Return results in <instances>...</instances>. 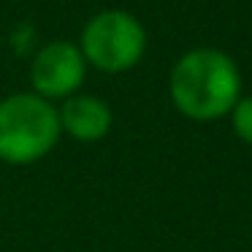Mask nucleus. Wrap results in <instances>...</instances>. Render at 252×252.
Returning a JSON list of instances; mask_svg holds the SVG:
<instances>
[{
    "instance_id": "obj_1",
    "label": "nucleus",
    "mask_w": 252,
    "mask_h": 252,
    "mask_svg": "<svg viewBox=\"0 0 252 252\" xmlns=\"http://www.w3.org/2000/svg\"><path fill=\"white\" fill-rule=\"evenodd\" d=\"M241 95L236 63L217 49H192L171 71V100L185 117L209 122L233 111Z\"/></svg>"
},
{
    "instance_id": "obj_2",
    "label": "nucleus",
    "mask_w": 252,
    "mask_h": 252,
    "mask_svg": "<svg viewBox=\"0 0 252 252\" xmlns=\"http://www.w3.org/2000/svg\"><path fill=\"white\" fill-rule=\"evenodd\" d=\"M60 114L46 98L19 93L0 100V160L30 165L52 152L60 138Z\"/></svg>"
},
{
    "instance_id": "obj_3",
    "label": "nucleus",
    "mask_w": 252,
    "mask_h": 252,
    "mask_svg": "<svg viewBox=\"0 0 252 252\" xmlns=\"http://www.w3.org/2000/svg\"><path fill=\"white\" fill-rule=\"evenodd\" d=\"M82 55L87 63L109 73L133 68L144 57L147 33L127 11H100L82 30Z\"/></svg>"
},
{
    "instance_id": "obj_4",
    "label": "nucleus",
    "mask_w": 252,
    "mask_h": 252,
    "mask_svg": "<svg viewBox=\"0 0 252 252\" xmlns=\"http://www.w3.org/2000/svg\"><path fill=\"white\" fill-rule=\"evenodd\" d=\"M84 60L82 49L68 41H52L38 52L33 63V87L41 98H68L84 82Z\"/></svg>"
},
{
    "instance_id": "obj_5",
    "label": "nucleus",
    "mask_w": 252,
    "mask_h": 252,
    "mask_svg": "<svg viewBox=\"0 0 252 252\" xmlns=\"http://www.w3.org/2000/svg\"><path fill=\"white\" fill-rule=\"evenodd\" d=\"M57 114L60 127L76 141H100L111 130V109L95 95H73Z\"/></svg>"
},
{
    "instance_id": "obj_6",
    "label": "nucleus",
    "mask_w": 252,
    "mask_h": 252,
    "mask_svg": "<svg viewBox=\"0 0 252 252\" xmlns=\"http://www.w3.org/2000/svg\"><path fill=\"white\" fill-rule=\"evenodd\" d=\"M233 130L241 141L252 144V98H239V103L233 106Z\"/></svg>"
}]
</instances>
